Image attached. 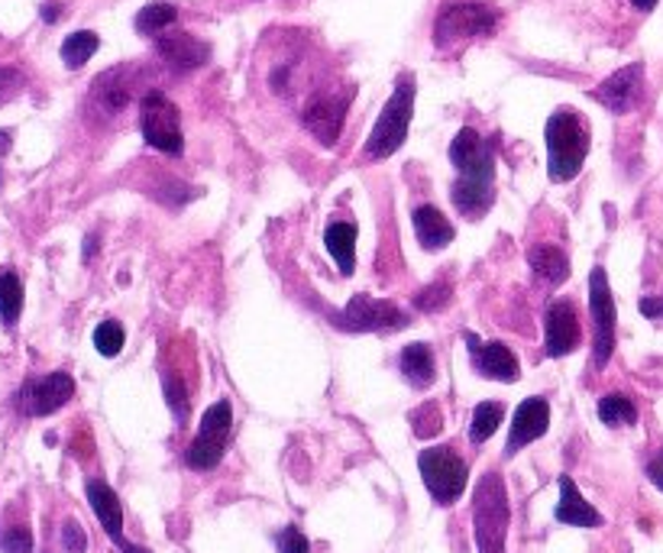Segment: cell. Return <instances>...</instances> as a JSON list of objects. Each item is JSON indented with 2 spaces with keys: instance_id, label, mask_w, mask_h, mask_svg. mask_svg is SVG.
Returning a JSON list of instances; mask_svg holds the SVG:
<instances>
[{
  "instance_id": "484cf974",
  "label": "cell",
  "mask_w": 663,
  "mask_h": 553,
  "mask_svg": "<svg viewBox=\"0 0 663 553\" xmlns=\"http://www.w3.org/2000/svg\"><path fill=\"white\" fill-rule=\"evenodd\" d=\"M179 20V10L172 3H146L136 13V33L143 36H162Z\"/></svg>"
},
{
  "instance_id": "e575fe53",
  "label": "cell",
  "mask_w": 663,
  "mask_h": 553,
  "mask_svg": "<svg viewBox=\"0 0 663 553\" xmlns=\"http://www.w3.org/2000/svg\"><path fill=\"white\" fill-rule=\"evenodd\" d=\"M166 392H169V405H172V411L179 418V428H182L185 418H189V395L182 392V385H176V378H166Z\"/></svg>"
},
{
  "instance_id": "d6a6232c",
  "label": "cell",
  "mask_w": 663,
  "mask_h": 553,
  "mask_svg": "<svg viewBox=\"0 0 663 553\" xmlns=\"http://www.w3.org/2000/svg\"><path fill=\"white\" fill-rule=\"evenodd\" d=\"M0 551L3 553H33V534L29 528H10L0 534Z\"/></svg>"
},
{
  "instance_id": "ac0fdd59",
  "label": "cell",
  "mask_w": 663,
  "mask_h": 553,
  "mask_svg": "<svg viewBox=\"0 0 663 553\" xmlns=\"http://www.w3.org/2000/svg\"><path fill=\"white\" fill-rule=\"evenodd\" d=\"M467 347L473 353V366L479 375L495 378V382H515L521 375L518 357L505 347V344H482L475 334H463Z\"/></svg>"
},
{
  "instance_id": "e0dca14e",
  "label": "cell",
  "mask_w": 663,
  "mask_h": 553,
  "mask_svg": "<svg viewBox=\"0 0 663 553\" xmlns=\"http://www.w3.org/2000/svg\"><path fill=\"white\" fill-rule=\"evenodd\" d=\"M450 197H454V207L460 214H467L470 220L482 217L495 201V169H479V172L460 176L450 188Z\"/></svg>"
},
{
  "instance_id": "7402d4cb",
  "label": "cell",
  "mask_w": 663,
  "mask_h": 553,
  "mask_svg": "<svg viewBox=\"0 0 663 553\" xmlns=\"http://www.w3.org/2000/svg\"><path fill=\"white\" fill-rule=\"evenodd\" d=\"M557 521L576 525V528H599L602 515L579 495L576 482L569 476H560V505H557Z\"/></svg>"
},
{
  "instance_id": "2e32d148",
  "label": "cell",
  "mask_w": 663,
  "mask_h": 553,
  "mask_svg": "<svg viewBox=\"0 0 663 553\" xmlns=\"http://www.w3.org/2000/svg\"><path fill=\"white\" fill-rule=\"evenodd\" d=\"M85 492H88V502H92V508H95L97 521L104 525L107 538H110V541H113L123 553H146L140 551V548H133V544L123 538V508H120L117 492H113L107 482H100V479H88Z\"/></svg>"
},
{
  "instance_id": "9c48e42d",
  "label": "cell",
  "mask_w": 663,
  "mask_h": 553,
  "mask_svg": "<svg viewBox=\"0 0 663 553\" xmlns=\"http://www.w3.org/2000/svg\"><path fill=\"white\" fill-rule=\"evenodd\" d=\"M347 107H350V94L334 92V88H317L304 100L301 110V123L308 127V133L324 143L334 146L343 133V120H347Z\"/></svg>"
},
{
  "instance_id": "5b68a950",
  "label": "cell",
  "mask_w": 663,
  "mask_h": 553,
  "mask_svg": "<svg viewBox=\"0 0 663 553\" xmlns=\"http://www.w3.org/2000/svg\"><path fill=\"white\" fill-rule=\"evenodd\" d=\"M140 130L143 140L166 153V156H182L185 136H182V113L179 107L162 92H146L140 100Z\"/></svg>"
},
{
  "instance_id": "60d3db41",
  "label": "cell",
  "mask_w": 663,
  "mask_h": 553,
  "mask_svg": "<svg viewBox=\"0 0 663 553\" xmlns=\"http://www.w3.org/2000/svg\"><path fill=\"white\" fill-rule=\"evenodd\" d=\"M7 82H10V75H7V72H0V94H3V88H7Z\"/></svg>"
},
{
  "instance_id": "44dd1931",
  "label": "cell",
  "mask_w": 663,
  "mask_h": 553,
  "mask_svg": "<svg viewBox=\"0 0 663 553\" xmlns=\"http://www.w3.org/2000/svg\"><path fill=\"white\" fill-rule=\"evenodd\" d=\"M411 224H414V237L424 250H444L450 247V240L457 237L454 224L441 214V207L434 204H421L414 214H411Z\"/></svg>"
},
{
  "instance_id": "4316f807",
  "label": "cell",
  "mask_w": 663,
  "mask_h": 553,
  "mask_svg": "<svg viewBox=\"0 0 663 553\" xmlns=\"http://www.w3.org/2000/svg\"><path fill=\"white\" fill-rule=\"evenodd\" d=\"M97 46H100L97 33H92V29H79V33H72V36L62 43V62H65L69 69H82V65L95 56Z\"/></svg>"
},
{
  "instance_id": "7a4b0ae2",
  "label": "cell",
  "mask_w": 663,
  "mask_h": 553,
  "mask_svg": "<svg viewBox=\"0 0 663 553\" xmlns=\"http://www.w3.org/2000/svg\"><path fill=\"white\" fill-rule=\"evenodd\" d=\"M498 26V10L489 0H447L434 20V46L450 52L473 39L492 36Z\"/></svg>"
},
{
  "instance_id": "8fae6325",
  "label": "cell",
  "mask_w": 663,
  "mask_h": 553,
  "mask_svg": "<svg viewBox=\"0 0 663 553\" xmlns=\"http://www.w3.org/2000/svg\"><path fill=\"white\" fill-rule=\"evenodd\" d=\"M75 395V382L69 372H49L43 378H33L23 392H20V408L33 418L52 414L59 411L69 398Z\"/></svg>"
},
{
  "instance_id": "f1b7e54d",
  "label": "cell",
  "mask_w": 663,
  "mask_h": 553,
  "mask_svg": "<svg viewBox=\"0 0 663 553\" xmlns=\"http://www.w3.org/2000/svg\"><path fill=\"white\" fill-rule=\"evenodd\" d=\"M599 418L608 428H622V424H635L638 421V408L625 395H605L599 401Z\"/></svg>"
},
{
  "instance_id": "8992f818",
  "label": "cell",
  "mask_w": 663,
  "mask_h": 553,
  "mask_svg": "<svg viewBox=\"0 0 663 553\" xmlns=\"http://www.w3.org/2000/svg\"><path fill=\"white\" fill-rule=\"evenodd\" d=\"M230 428H233V408H230L227 398H220L204 411L197 437L191 441L189 454H185V462L191 469L207 472V469H214L217 462L224 460L227 444H230Z\"/></svg>"
},
{
  "instance_id": "4dcf8cb0",
  "label": "cell",
  "mask_w": 663,
  "mask_h": 553,
  "mask_svg": "<svg viewBox=\"0 0 663 553\" xmlns=\"http://www.w3.org/2000/svg\"><path fill=\"white\" fill-rule=\"evenodd\" d=\"M95 347L100 357H117L123 350V327L117 321H104L95 330Z\"/></svg>"
},
{
  "instance_id": "ba28073f",
  "label": "cell",
  "mask_w": 663,
  "mask_h": 553,
  "mask_svg": "<svg viewBox=\"0 0 663 553\" xmlns=\"http://www.w3.org/2000/svg\"><path fill=\"white\" fill-rule=\"evenodd\" d=\"M589 311H592V327H595L592 363L595 369H602L612 360V350H615V298H612L608 276L602 266H595L589 276Z\"/></svg>"
},
{
  "instance_id": "74e56055",
  "label": "cell",
  "mask_w": 663,
  "mask_h": 553,
  "mask_svg": "<svg viewBox=\"0 0 663 553\" xmlns=\"http://www.w3.org/2000/svg\"><path fill=\"white\" fill-rule=\"evenodd\" d=\"M648 476H651V482H654V485H658V489L663 492V450L658 454V457H654V460H651V466H648Z\"/></svg>"
},
{
  "instance_id": "9a60e30c",
  "label": "cell",
  "mask_w": 663,
  "mask_h": 553,
  "mask_svg": "<svg viewBox=\"0 0 663 553\" xmlns=\"http://www.w3.org/2000/svg\"><path fill=\"white\" fill-rule=\"evenodd\" d=\"M544 344H547V357H567L579 347V317H576L572 301H567V298H557L547 308Z\"/></svg>"
},
{
  "instance_id": "4fadbf2b",
  "label": "cell",
  "mask_w": 663,
  "mask_h": 553,
  "mask_svg": "<svg viewBox=\"0 0 663 553\" xmlns=\"http://www.w3.org/2000/svg\"><path fill=\"white\" fill-rule=\"evenodd\" d=\"M641 92H644V65L635 62V65L618 69L615 75H608V79L592 92V97H595L605 110H612V113H628V110L641 100Z\"/></svg>"
},
{
  "instance_id": "5bb4252c",
  "label": "cell",
  "mask_w": 663,
  "mask_h": 553,
  "mask_svg": "<svg viewBox=\"0 0 663 553\" xmlns=\"http://www.w3.org/2000/svg\"><path fill=\"white\" fill-rule=\"evenodd\" d=\"M551 428V405L544 398H525L515 411L511 421V434L505 444V457H515L518 450H525L531 441H538L541 434H547Z\"/></svg>"
},
{
  "instance_id": "836d02e7",
  "label": "cell",
  "mask_w": 663,
  "mask_h": 553,
  "mask_svg": "<svg viewBox=\"0 0 663 553\" xmlns=\"http://www.w3.org/2000/svg\"><path fill=\"white\" fill-rule=\"evenodd\" d=\"M276 544H279V553H308L311 551V544H308V538L294 528V525H288L282 534L276 538Z\"/></svg>"
},
{
  "instance_id": "8d00e7d4",
  "label": "cell",
  "mask_w": 663,
  "mask_h": 553,
  "mask_svg": "<svg viewBox=\"0 0 663 553\" xmlns=\"http://www.w3.org/2000/svg\"><path fill=\"white\" fill-rule=\"evenodd\" d=\"M638 308H641V314H644V317H654V321L663 317V298H641V304H638Z\"/></svg>"
},
{
  "instance_id": "d4e9b609",
  "label": "cell",
  "mask_w": 663,
  "mask_h": 553,
  "mask_svg": "<svg viewBox=\"0 0 663 553\" xmlns=\"http://www.w3.org/2000/svg\"><path fill=\"white\" fill-rule=\"evenodd\" d=\"M528 263H531V269H534L538 276L544 278V281H551V285H560V281H567L569 276L567 253H564L560 247H551V243L531 247V250H528Z\"/></svg>"
},
{
  "instance_id": "30bf717a",
  "label": "cell",
  "mask_w": 663,
  "mask_h": 553,
  "mask_svg": "<svg viewBox=\"0 0 663 553\" xmlns=\"http://www.w3.org/2000/svg\"><path fill=\"white\" fill-rule=\"evenodd\" d=\"M408 324V314L373 294H353L350 304L337 314V327L353 330V334H370V330H401Z\"/></svg>"
},
{
  "instance_id": "f35d334b",
  "label": "cell",
  "mask_w": 663,
  "mask_h": 553,
  "mask_svg": "<svg viewBox=\"0 0 663 553\" xmlns=\"http://www.w3.org/2000/svg\"><path fill=\"white\" fill-rule=\"evenodd\" d=\"M631 3H635V7H638V10H644V13H648V10H654V7H658V0H631Z\"/></svg>"
},
{
  "instance_id": "6da1fadb",
  "label": "cell",
  "mask_w": 663,
  "mask_h": 553,
  "mask_svg": "<svg viewBox=\"0 0 663 553\" xmlns=\"http://www.w3.org/2000/svg\"><path fill=\"white\" fill-rule=\"evenodd\" d=\"M547 140V172L551 182H572L589 156V127L586 120L572 110L560 107L544 130Z\"/></svg>"
},
{
  "instance_id": "ffe728a7",
  "label": "cell",
  "mask_w": 663,
  "mask_h": 553,
  "mask_svg": "<svg viewBox=\"0 0 663 553\" xmlns=\"http://www.w3.org/2000/svg\"><path fill=\"white\" fill-rule=\"evenodd\" d=\"M450 163L460 176H467V172H479V169H495V153L473 127H463L450 143Z\"/></svg>"
},
{
  "instance_id": "52a82bcc",
  "label": "cell",
  "mask_w": 663,
  "mask_h": 553,
  "mask_svg": "<svg viewBox=\"0 0 663 553\" xmlns=\"http://www.w3.org/2000/svg\"><path fill=\"white\" fill-rule=\"evenodd\" d=\"M418 469H421V479H424L427 492L441 505H454L463 495L467 479H470L467 462L460 460L454 450H447V447H427V450H421Z\"/></svg>"
},
{
  "instance_id": "1f68e13d",
  "label": "cell",
  "mask_w": 663,
  "mask_h": 553,
  "mask_svg": "<svg viewBox=\"0 0 663 553\" xmlns=\"http://www.w3.org/2000/svg\"><path fill=\"white\" fill-rule=\"evenodd\" d=\"M447 301H450V285L441 281V285L424 288V291L414 298V308H421V311H437V308H447Z\"/></svg>"
},
{
  "instance_id": "cb8c5ba5",
  "label": "cell",
  "mask_w": 663,
  "mask_h": 553,
  "mask_svg": "<svg viewBox=\"0 0 663 553\" xmlns=\"http://www.w3.org/2000/svg\"><path fill=\"white\" fill-rule=\"evenodd\" d=\"M401 375L414 385V388H427L437 378V363L427 344H408L401 350Z\"/></svg>"
},
{
  "instance_id": "603a6c76",
  "label": "cell",
  "mask_w": 663,
  "mask_h": 553,
  "mask_svg": "<svg viewBox=\"0 0 663 553\" xmlns=\"http://www.w3.org/2000/svg\"><path fill=\"white\" fill-rule=\"evenodd\" d=\"M324 243H327V253L337 260L340 273L353 276V269H357V227L350 220H334L324 230Z\"/></svg>"
},
{
  "instance_id": "83f0119b",
  "label": "cell",
  "mask_w": 663,
  "mask_h": 553,
  "mask_svg": "<svg viewBox=\"0 0 663 553\" xmlns=\"http://www.w3.org/2000/svg\"><path fill=\"white\" fill-rule=\"evenodd\" d=\"M502 414H505V408H502L498 401H482V405H475L473 428H470V441H473V444H485V441H489V437L498 431Z\"/></svg>"
},
{
  "instance_id": "ab89813d",
  "label": "cell",
  "mask_w": 663,
  "mask_h": 553,
  "mask_svg": "<svg viewBox=\"0 0 663 553\" xmlns=\"http://www.w3.org/2000/svg\"><path fill=\"white\" fill-rule=\"evenodd\" d=\"M56 13H59V10H56V3H46L43 16H46V20H56Z\"/></svg>"
},
{
  "instance_id": "3957f363",
  "label": "cell",
  "mask_w": 663,
  "mask_h": 553,
  "mask_svg": "<svg viewBox=\"0 0 663 553\" xmlns=\"http://www.w3.org/2000/svg\"><path fill=\"white\" fill-rule=\"evenodd\" d=\"M411 113H414V79L411 75H401L391 97L385 100L379 120L366 140V159L370 163H379L385 156L398 153L405 136H408V123H411Z\"/></svg>"
},
{
  "instance_id": "d6986e66",
  "label": "cell",
  "mask_w": 663,
  "mask_h": 553,
  "mask_svg": "<svg viewBox=\"0 0 663 553\" xmlns=\"http://www.w3.org/2000/svg\"><path fill=\"white\" fill-rule=\"evenodd\" d=\"M156 52L176 72H191V69L204 65L207 56H210L207 43H201L191 33H162V36H156Z\"/></svg>"
},
{
  "instance_id": "d590c367",
  "label": "cell",
  "mask_w": 663,
  "mask_h": 553,
  "mask_svg": "<svg viewBox=\"0 0 663 553\" xmlns=\"http://www.w3.org/2000/svg\"><path fill=\"white\" fill-rule=\"evenodd\" d=\"M62 544H65V551L69 553H85L88 538H85V531H82L79 521H65V528H62Z\"/></svg>"
},
{
  "instance_id": "7c38bea8",
  "label": "cell",
  "mask_w": 663,
  "mask_h": 553,
  "mask_svg": "<svg viewBox=\"0 0 663 553\" xmlns=\"http://www.w3.org/2000/svg\"><path fill=\"white\" fill-rule=\"evenodd\" d=\"M136 85H140V72L136 69H126V65L110 69V72H104L97 79L95 88H92V107H95L97 113H104V117H117V113H123L133 104Z\"/></svg>"
},
{
  "instance_id": "f546056e",
  "label": "cell",
  "mask_w": 663,
  "mask_h": 553,
  "mask_svg": "<svg viewBox=\"0 0 663 553\" xmlns=\"http://www.w3.org/2000/svg\"><path fill=\"white\" fill-rule=\"evenodd\" d=\"M20 311H23V285L13 273H3L0 276V317H3V324H16Z\"/></svg>"
},
{
  "instance_id": "277c9868",
  "label": "cell",
  "mask_w": 663,
  "mask_h": 553,
  "mask_svg": "<svg viewBox=\"0 0 663 553\" xmlns=\"http://www.w3.org/2000/svg\"><path fill=\"white\" fill-rule=\"evenodd\" d=\"M475 544L479 553H505V538H508V495L505 482L498 472H485L479 489H475Z\"/></svg>"
}]
</instances>
